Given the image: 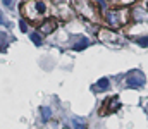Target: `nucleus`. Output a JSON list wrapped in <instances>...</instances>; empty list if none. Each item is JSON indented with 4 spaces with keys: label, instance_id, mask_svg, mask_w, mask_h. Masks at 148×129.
<instances>
[{
    "label": "nucleus",
    "instance_id": "12",
    "mask_svg": "<svg viewBox=\"0 0 148 129\" xmlns=\"http://www.w3.org/2000/svg\"><path fill=\"white\" fill-rule=\"evenodd\" d=\"M29 38H31V42L35 43V45H41V36H40V33H31Z\"/></svg>",
    "mask_w": 148,
    "mask_h": 129
},
{
    "label": "nucleus",
    "instance_id": "7",
    "mask_svg": "<svg viewBox=\"0 0 148 129\" xmlns=\"http://www.w3.org/2000/svg\"><path fill=\"white\" fill-rule=\"evenodd\" d=\"M119 109H121V102H119L117 96H112L110 100L103 105V112H117Z\"/></svg>",
    "mask_w": 148,
    "mask_h": 129
},
{
    "label": "nucleus",
    "instance_id": "8",
    "mask_svg": "<svg viewBox=\"0 0 148 129\" xmlns=\"http://www.w3.org/2000/svg\"><path fill=\"white\" fill-rule=\"evenodd\" d=\"M112 5H115V7H127V5H131V3H134L136 0H109Z\"/></svg>",
    "mask_w": 148,
    "mask_h": 129
},
{
    "label": "nucleus",
    "instance_id": "10",
    "mask_svg": "<svg viewBox=\"0 0 148 129\" xmlns=\"http://www.w3.org/2000/svg\"><path fill=\"white\" fill-rule=\"evenodd\" d=\"M71 124H73L74 129H86V124H84L83 121H79V119H73Z\"/></svg>",
    "mask_w": 148,
    "mask_h": 129
},
{
    "label": "nucleus",
    "instance_id": "17",
    "mask_svg": "<svg viewBox=\"0 0 148 129\" xmlns=\"http://www.w3.org/2000/svg\"><path fill=\"white\" fill-rule=\"evenodd\" d=\"M147 7H148V3H147Z\"/></svg>",
    "mask_w": 148,
    "mask_h": 129
},
{
    "label": "nucleus",
    "instance_id": "2",
    "mask_svg": "<svg viewBox=\"0 0 148 129\" xmlns=\"http://www.w3.org/2000/svg\"><path fill=\"white\" fill-rule=\"evenodd\" d=\"M74 10L93 24L100 23V5L95 0H74Z\"/></svg>",
    "mask_w": 148,
    "mask_h": 129
},
{
    "label": "nucleus",
    "instance_id": "16",
    "mask_svg": "<svg viewBox=\"0 0 148 129\" xmlns=\"http://www.w3.org/2000/svg\"><path fill=\"white\" fill-rule=\"evenodd\" d=\"M2 2H3V5H7V7L12 5V0H2Z\"/></svg>",
    "mask_w": 148,
    "mask_h": 129
},
{
    "label": "nucleus",
    "instance_id": "14",
    "mask_svg": "<svg viewBox=\"0 0 148 129\" xmlns=\"http://www.w3.org/2000/svg\"><path fill=\"white\" fill-rule=\"evenodd\" d=\"M136 43H138L140 46H145V48H147L148 46V36H141V38H138Z\"/></svg>",
    "mask_w": 148,
    "mask_h": 129
},
{
    "label": "nucleus",
    "instance_id": "1",
    "mask_svg": "<svg viewBox=\"0 0 148 129\" xmlns=\"http://www.w3.org/2000/svg\"><path fill=\"white\" fill-rule=\"evenodd\" d=\"M21 14L24 19H29L31 23H41L47 19L48 7L45 0H24L21 3Z\"/></svg>",
    "mask_w": 148,
    "mask_h": 129
},
{
    "label": "nucleus",
    "instance_id": "9",
    "mask_svg": "<svg viewBox=\"0 0 148 129\" xmlns=\"http://www.w3.org/2000/svg\"><path fill=\"white\" fill-rule=\"evenodd\" d=\"M109 85H110V83H109V79H107V78H102V79L97 83L95 89H98V91H105V89L109 88Z\"/></svg>",
    "mask_w": 148,
    "mask_h": 129
},
{
    "label": "nucleus",
    "instance_id": "5",
    "mask_svg": "<svg viewBox=\"0 0 148 129\" xmlns=\"http://www.w3.org/2000/svg\"><path fill=\"white\" fill-rule=\"evenodd\" d=\"M126 86H129V88H143L145 85V76L136 69V71H131L127 76H126Z\"/></svg>",
    "mask_w": 148,
    "mask_h": 129
},
{
    "label": "nucleus",
    "instance_id": "15",
    "mask_svg": "<svg viewBox=\"0 0 148 129\" xmlns=\"http://www.w3.org/2000/svg\"><path fill=\"white\" fill-rule=\"evenodd\" d=\"M19 26H21V31H24V33L28 31V24H26L24 21H21V24H19Z\"/></svg>",
    "mask_w": 148,
    "mask_h": 129
},
{
    "label": "nucleus",
    "instance_id": "3",
    "mask_svg": "<svg viewBox=\"0 0 148 129\" xmlns=\"http://www.w3.org/2000/svg\"><path fill=\"white\" fill-rule=\"evenodd\" d=\"M133 17V12H129L126 7H115L110 9L105 16L107 23L112 26V29H117V28H124Z\"/></svg>",
    "mask_w": 148,
    "mask_h": 129
},
{
    "label": "nucleus",
    "instance_id": "6",
    "mask_svg": "<svg viewBox=\"0 0 148 129\" xmlns=\"http://www.w3.org/2000/svg\"><path fill=\"white\" fill-rule=\"evenodd\" d=\"M55 28H57V21H55V19H45V21L40 23V31H41L43 35H50V33H53Z\"/></svg>",
    "mask_w": 148,
    "mask_h": 129
},
{
    "label": "nucleus",
    "instance_id": "11",
    "mask_svg": "<svg viewBox=\"0 0 148 129\" xmlns=\"http://www.w3.org/2000/svg\"><path fill=\"white\" fill-rule=\"evenodd\" d=\"M88 45H90V42H88V40L84 38V40H81L79 43H76V45H74V50H77V52H79V50H83V48H86Z\"/></svg>",
    "mask_w": 148,
    "mask_h": 129
},
{
    "label": "nucleus",
    "instance_id": "4",
    "mask_svg": "<svg viewBox=\"0 0 148 129\" xmlns=\"http://www.w3.org/2000/svg\"><path fill=\"white\" fill-rule=\"evenodd\" d=\"M98 40L103 43H109V45H121L122 43V38L114 31L110 28H102L100 31H98Z\"/></svg>",
    "mask_w": 148,
    "mask_h": 129
},
{
    "label": "nucleus",
    "instance_id": "13",
    "mask_svg": "<svg viewBox=\"0 0 148 129\" xmlns=\"http://www.w3.org/2000/svg\"><path fill=\"white\" fill-rule=\"evenodd\" d=\"M41 115H43V121H48L52 117V110L48 107H45V109H41Z\"/></svg>",
    "mask_w": 148,
    "mask_h": 129
}]
</instances>
